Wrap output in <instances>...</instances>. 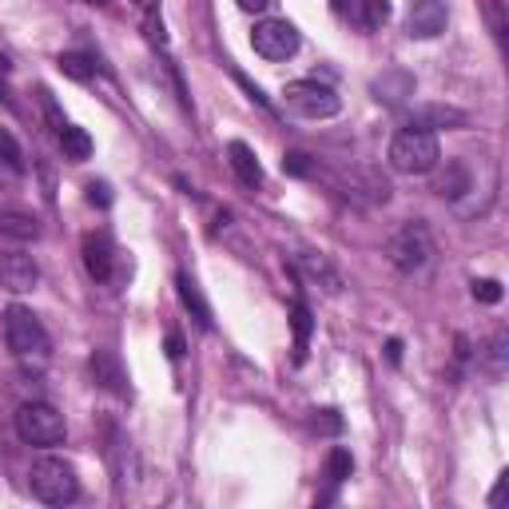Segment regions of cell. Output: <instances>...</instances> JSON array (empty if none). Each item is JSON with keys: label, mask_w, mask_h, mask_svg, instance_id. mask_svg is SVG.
Masks as SVG:
<instances>
[{"label": "cell", "mask_w": 509, "mask_h": 509, "mask_svg": "<svg viewBox=\"0 0 509 509\" xmlns=\"http://www.w3.org/2000/svg\"><path fill=\"white\" fill-rule=\"evenodd\" d=\"M28 482H33V494L44 505H72L80 497V477L64 457H40Z\"/></svg>", "instance_id": "cell-4"}, {"label": "cell", "mask_w": 509, "mask_h": 509, "mask_svg": "<svg viewBox=\"0 0 509 509\" xmlns=\"http://www.w3.org/2000/svg\"><path fill=\"white\" fill-rule=\"evenodd\" d=\"M80 251H84V271L96 278V283H108L116 271V259H112V243H108V235L99 231H88L84 243H80Z\"/></svg>", "instance_id": "cell-10"}, {"label": "cell", "mask_w": 509, "mask_h": 509, "mask_svg": "<svg viewBox=\"0 0 509 509\" xmlns=\"http://www.w3.org/2000/svg\"><path fill=\"white\" fill-rule=\"evenodd\" d=\"M0 76H8V72H0ZM0 99H5V104H13V96H8V88L0 84Z\"/></svg>", "instance_id": "cell-35"}, {"label": "cell", "mask_w": 509, "mask_h": 509, "mask_svg": "<svg viewBox=\"0 0 509 509\" xmlns=\"http://www.w3.org/2000/svg\"><path fill=\"white\" fill-rule=\"evenodd\" d=\"M318 426H323V430H338V426H343V418H338V410H323V418H318Z\"/></svg>", "instance_id": "cell-31"}, {"label": "cell", "mask_w": 509, "mask_h": 509, "mask_svg": "<svg viewBox=\"0 0 509 509\" xmlns=\"http://www.w3.org/2000/svg\"><path fill=\"white\" fill-rule=\"evenodd\" d=\"M283 99L295 116H306V119H331V116H338V108H343L335 88L318 84V80H295V84H287Z\"/></svg>", "instance_id": "cell-6"}, {"label": "cell", "mask_w": 509, "mask_h": 509, "mask_svg": "<svg viewBox=\"0 0 509 509\" xmlns=\"http://www.w3.org/2000/svg\"><path fill=\"white\" fill-rule=\"evenodd\" d=\"M442 164V147H438V136L422 124L402 127L391 139V167L402 175H430L434 167Z\"/></svg>", "instance_id": "cell-2"}, {"label": "cell", "mask_w": 509, "mask_h": 509, "mask_svg": "<svg viewBox=\"0 0 509 509\" xmlns=\"http://www.w3.org/2000/svg\"><path fill=\"white\" fill-rule=\"evenodd\" d=\"M311 326H315L311 306H306L303 298H295L291 303V335H295V363L298 366L306 363V351H311Z\"/></svg>", "instance_id": "cell-17"}, {"label": "cell", "mask_w": 509, "mask_h": 509, "mask_svg": "<svg viewBox=\"0 0 509 509\" xmlns=\"http://www.w3.org/2000/svg\"><path fill=\"white\" fill-rule=\"evenodd\" d=\"M84 5H108V0H84Z\"/></svg>", "instance_id": "cell-36"}, {"label": "cell", "mask_w": 509, "mask_h": 509, "mask_svg": "<svg viewBox=\"0 0 509 509\" xmlns=\"http://www.w3.org/2000/svg\"><path fill=\"white\" fill-rule=\"evenodd\" d=\"M386 20H391V0H354V24L358 28L378 33Z\"/></svg>", "instance_id": "cell-18"}, {"label": "cell", "mask_w": 509, "mask_h": 509, "mask_svg": "<svg viewBox=\"0 0 509 509\" xmlns=\"http://www.w3.org/2000/svg\"><path fill=\"white\" fill-rule=\"evenodd\" d=\"M0 235L13 239V243H33V239L40 235V223L28 212L5 207V212H0Z\"/></svg>", "instance_id": "cell-16"}, {"label": "cell", "mask_w": 509, "mask_h": 509, "mask_svg": "<svg viewBox=\"0 0 509 509\" xmlns=\"http://www.w3.org/2000/svg\"><path fill=\"white\" fill-rule=\"evenodd\" d=\"M466 124V112L457 108H426L422 112V127H462Z\"/></svg>", "instance_id": "cell-23"}, {"label": "cell", "mask_w": 509, "mask_h": 509, "mask_svg": "<svg viewBox=\"0 0 509 509\" xmlns=\"http://www.w3.org/2000/svg\"><path fill=\"white\" fill-rule=\"evenodd\" d=\"M88 203H92V207H108V203H112L108 184H88Z\"/></svg>", "instance_id": "cell-27"}, {"label": "cell", "mask_w": 509, "mask_h": 509, "mask_svg": "<svg viewBox=\"0 0 509 509\" xmlns=\"http://www.w3.org/2000/svg\"><path fill=\"white\" fill-rule=\"evenodd\" d=\"M40 96H44V112H48V119H52V127H56V132H64V116H60V112H56V104H52V96H48V92H40Z\"/></svg>", "instance_id": "cell-30"}, {"label": "cell", "mask_w": 509, "mask_h": 509, "mask_svg": "<svg viewBox=\"0 0 509 509\" xmlns=\"http://www.w3.org/2000/svg\"><path fill=\"white\" fill-rule=\"evenodd\" d=\"M167 358H172V363H179V358H184V335H179V331L167 335Z\"/></svg>", "instance_id": "cell-29"}, {"label": "cell", "mask_w": 509, "mask_h": 509, "mask_svg": "<svg viewBox=\"0 0 509 509\" xmlns=\"http://www.w3.org/2000/svg\"><path fill=\"white\" fill-rule=\"evenodd\" d=\"M490 374L494 378L505 374V331H497L494 343H490Z\"/></svg>", "instance_id": "cell-26"}, {"label": "cell", "mask_w": 509, "mask_h": 509, "mask_svg": "<svg viewBox=\"0 0 509 509\" xmlns=\"http://www.w3.org/2000/svg\"><path fill=\"white\" fill-rule=\"evenodd\" d=\"M450 24V8L446 0H410V13H406V33L418 40H434L446 33Z\"/></svg>", "instance_id": "cell-8"}, {"label": "cell", "mask_w": 509, "mask_h": 509, "mask_svg": "<svg viewBox=\"0 0 509 509\" xmlns=\"http://www.w3.org/2000/svg\"><path fill=\"white\" fill-rule=\"evenodd\" d=\"M502 494H505V477H502V482L494 485V494H490V505H497V502H502Z\"/></svg>", "instance_id": "cell-34"}, {"label": "cell", "mask_w": 509, "mask_h": 509, "mask_svg": "<svg viewBox=\"0 0 509 509\" xmlns=\"http://www.w3.org/2000/svg\"><path fill=\"white\" fill-rule=\"evenodd\" d=\"M235 80H239V84H243V88H247V96H251V99H255V104H259V108H271V99H267L263 92H259V88H255V84H251V80H247L243 72H235Z\"/></svg>", "instance_id": "cell-28"}, {"label": "cell", "mask_w": 509, "mask_h": 509, "mask_svg": "<svg viewBox=\"0 0 509 509\" xmlns=\"http://www.w3.org/2000/svg\"><path fill=\"white\" fill-rule=\"evenodd\" d=\"M56 64H60V72L72 76V80H80V84H88V80L96 76V64H92L88 56H80V52H64V56L56 60Z\"/></svg>", "instance_id": "cell-21"}, {"label": "cell", "mask_w": 509, "mask_h": 509, "mask_svg": "<svg viewBox=\"0 0 509 509\" xmlns=\"http://www.w3.org/2000/svg\"><path fill=\"white\" fill-rule=\"evenodd\" d=\"M175 291H179V303H184L187 311H192V318H195V323L203 326V331H212V306H207V298L199 295L195 278L179 271V275H175Z\"/></svg>", "instance_id": "cell-15"}, {"label": "cell", "mask_w": 509, "mask_h": 509, "mask_svg": "<svg viewBox=\"0 0 509 509\" xmlns=\"http://www.w3.org/2000/svg\"><path fill=\"white\" fill-rule=\"evenodd\" d=\"M283 172L306 179V175L315 172V164H311V156H306V152H287V156H283Z\"/></svg>", "instance_id": "cell-24"}, {"label": "cell", "mask_w": 509, "mask_h": 509, "mask_svg": "<svg viewBox=\"0 0 509 509\" xmlns=\"http://www.w3.org/2000/svg\"><path fill=\"white\" fill-rule=\"evenodd\" d=\"M13 426H16V438L24 446H40V450H44V446L64 442V414L48 402H24L16 410Z\"/></svg>", "instance_id": "cell-5"}, {"label": "cell", "mask_w": 509, "mask_h": 509, "mask_svg": "<svg viewBox=\"0 0 509 509\" xmlns=\"http://www.w3.org/2000/svg\"><path fill=\"white\" fill-rule=\"evenodd\" d=\"M251 44L263 60H291L298 52V28L291 20H259Z\"/></svg>", "instance_id": "cell-7"}, {"label": "cell", "mask_w": 509, "mask_h": 509, "mask_svg": "<svg viewBox=\"0 0 509 509\" xmlns=\"http://www.w3.org/2000/svg\"><path fill=\"white\" fill-rule=\"evenodd\" d=\"M434 192L442 195V199H450V203H457L462 195H470V192H474L470 167H466L462 159H450V164H446V172L434 179Z\"/></svg>", "instance_id": "cell-12"}, {"label": "cell", "mask_w": 509, "mask_h": 509, "mask_svg": "<svg viewBox=\"0 0 509 509\" xmlns=\"http://www.w3.org/2000/svg\"><path fill=\"white\" fill-rule=\"evenodd\" d=\"M0 167H5L8 179L24 175V152H20V144L13 139V132H5V127H0Z\"/></svg>", "instance_id": "cell-20"}, {"label": "cell", "mask_w": 509, "mask_h": 509, "mask_svg": "<svg viewBox=\"0 0 509 509\" xmlns=\"http://www.w3.org/2000/svg\"><path fill=\"white\" fill-rule=\"evenodd\" d=\"M474 298L477 303H502V283L497 278H474Z\"/></svg>", "instance_id": "cell-25"}, {"label": "cell", "mask_w": 509, "mask_h": 509, "mask_svg": "<svg viewBox=\"0 0 509 509\" xmlns=\"http://www.w3.org/2000/svg\"><path fill=\"white\" fill-rule=\"evenodd\" d=\"M227 164H231V172L239 175V184L243 187L263 184V164H259L255 152L243 144V139H231V144H227Z\"/></svg>", "instance_id": "cell-11"}, {"label": "cell", "mask_w": 509, "mask_h": 509, "mask_svg": "<svg viewBox=\"0 0 509 509\" xmlns=\"http://www.w3.org/2000/svg\"><path fill=\"white\" fill-rule=\"evenodd\" d=\"M56 136H60V147H64V156L72 159V164H84V159L92 156V136H88L84 127L64 124V132H56Z\"/></svg>", "instance_id": "cell-19"}, {"label": "cell", "mask_w": 509, "mask_h": 509, "mask_svg": "<svg viewBox=\"0 0 509 509\" xmlns=\"http://www.w3.org/2000/svg\"><path fill=\"white\" fill-rule=\"evenodd\" d=\"M386 358H391L394 366L402 363V343H398V338H391V343H386Z\"/></svg>", "instance_id": "cell-33"}, {"label": "cell", "mask_w": 509, "mask_h": 509, "mask_svg": "<svg viewBox=\"0 0 509 509\" xmlns=\"http://www.w3.org/2000/svg\"><path fill=\"white\" fill-rule=\"evenodd\" d=\"M36 283H40V267L33 255H24V251L0 255V287H5V291L28 295V291H36Z\"/></svg>", "instance_id": "cell-9"}, {"label": "cell", "mask_w": 509, "mask_h": 509, "mask_svg": "<svg viewBox=\"0 0 509 509\" xmlns=\"http://www.w3.org/2000/svg\"><path fill=\"white\" fill-rule=\"evenodd\" d=\"M386 259H391V267H394V271H402V275L426 271V263L434 259V235H430V227H426L422 219L402 223L391 239H386Z\"/></svg>", "instance_id": "cell-3"}, {"label": "cell", "mask_w": 509, "mask_h": 509, "mask_svg": "<svg viewBox=\"0 0 509 509\" xmlns=\"http://www.w3.org/2000/svg\"><path fill=\"white\" fill-rule=\"evenodd\" d=\"M5 343H8V354L20 366H36V371L52 354V338H48L44 323L28 306H8L5 311Z\"/></svg>", "instance_id": "cell-1"}, {"label": "cell", "mask_w": 509, "mask_h": 509, "mask_svg": "<svg viewBox=\"0 0 509 509\" xmlns=\"http://www.w3.org/2000/svg\"><path fill=\"white\" fill-rule=\"evenodd\" d=\"M92 378H96V386H104V391L127 394V374H124V366H119V358L112 351L92 354Z\"/></svg>", "instance_id": "cell-13"}, {"label": "cell", "mask_w": 509, "mask_h": 509, "mask_svg": "<svg viewBox=\"0 0 509 509\" xmlns=\"http://www.w3.org/2000/svg\"><path fill=\"white\" fill-rule=\"evenodd\" d=\"M239 8H243V13H263L267 5H271V0H235Z\"/></svg>", "instance_id": "cell-32"}, {"label": "cell", "mask_w": 509, "mask_h": 509, "mask_svg": "<svg viewBox=\"0 0 509 509\" xmlns=\"http://www.w3.org/2000/svg\"><path fill=\"white\" fill-rule=\"evenodd\" d=\"M351 470H354V457H351V450H343V446H335V450L326 454V477H331L335 485H343L346 477H351Z\"/></svg>", "instance_id": "cell-22"}, {"label": "cell", "mask_w": 509, "mask_h": 509, "mask_svg": "<svg viewBox=\"0 0 509 509\" xmlns=\"http://www.w3.org/2000/svg\"><path fill=\"white\" fill-rule=\"evenodd\" d=\"M298 267L306 271V278H315L318 287H323L326 295H338L343 291V275L331 267V259L326 255H318V251H306V255H298Z\"/></svg>", "instance_id": "cell-14"}]
</instances>
